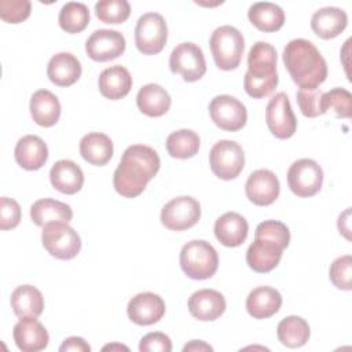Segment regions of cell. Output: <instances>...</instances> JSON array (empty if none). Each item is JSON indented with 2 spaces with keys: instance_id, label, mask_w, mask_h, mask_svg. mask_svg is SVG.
I'll return each mask as SVG.
<instances>
[{
  "instance_id": "8",
  "label": "cell",
  "mask_w": 352,
  "mask_h": 352,
  "mask_svg": "<svg viewBox=\"0 0 352 352\" xmlns=\"http://www.w3.org/2000/svg\"><path fill=\"white\" fill-rule=\"evenodd\" d=\"M209 165L219 179L232 180L245 166V153L236 142L219 140L209 151Z\"/></svg>"
},
{
  "instance_id": "36",
  "label": "cell",
  "mask_w": 352,
  "mask_h": 352,
  "mask_svg": "<svg viewBox=\"0 0 352 352\" xmlns=\"http://www.w3.org/2000/svg\"><path fill=\"white\" fill-rule=\"evenodd\" d=\"M95 14L103 23H122L131 15V6L126 0H100L95 4Z\"/></svg>"
},
{
  "instance_id": "18",
  "label": "cell",
  "mask_w": 352,
  "mask_h": 352,
  "mask_svg": "<svg viewBox=\"0 0 352 352\" xmlns=\"http://www.w3.org/2000/svg\"><path fill=\"white\" fill-rule=\"evenodd\" d=\"M224 296L214 289H201L188 298L190 314L202 322H212L220 318L226 311Z\"/></svg>"
},
{
  "instance_id": "47",
  "label": "cell",
  "mask_w": 352,
  "mask_h": 352,
  "mask_svg": "<svg viewBox=\"0 0 352 352\" xmlns=\"http://www.w3.org/2000/svg\"><path fill=\"white\" fill-rule=\"evenodd\" d=\"M107 349H110V351H113V349H124V351H128V346H125V345H120V344L104 345V346H103V351H107Z\"/></svg>"
},
{
  "instance_id": "24",
  "label": "cell",
  "mask_w": 352,
  "mask_h": 352,
  "mask_svg": "<svg viewBox=\"0 0 352 352\" xmlns=\"http://www.w3.org/2000/svg\"><path fill=\"white\" fill-rule=\"evenodd\" d=\"M282 305L280 293L270 286L253 289L246 298V311L254 319H267L275 315Z\"/></svg>"
},
{
  "instance_id": "16",
  "label": "cell",
  "mask_w": 352,
  "mask_h": 352,
  "mask_svg": "<svg viewBox=\"0 0 352 352\" xmlns=\"http://www.w3.org/2000/svg\"><path fill=\"white\" fill-rule=\"evenodd\" d=\"M245 192L248 199L254 205L268 206L279 197L280 184L272 170L257 169L249 175L245 184Z\"/></svg>"
},
{
  "instance_id": "38",
  "label": "cell",
  "mask_w": 352,
  "mask_h": 352,
  "mask_svg": "<svg viewBox=\"0 0 352 352\" xmlns=\"http://www.w3.org/2000/svg\"><path fill=\"white\" fill-rule=\"evenodd\" d=\"M331 283L341 290L352 289V257L349 254L336 258L329 270Z\"/></svg>"
},
{
  "instance_id": "25",
  "label": "cell",
  "mask_w": 352,
  "mask_h": 352,
  "mask_svg": "<svg viewBox=\"0 0 352 352\" xmlns=\"http://www.w3.org/2000/svg\"><path fill=\"white\" fill-rule=\"evenodd\" d=\"M81 63L70 52L55 54L47 66V76L58 87H70L81 76Z\"/></svg>"
},
{
  "instance_id": "44",
  "label": "cell",
  "mask_w": 352,
  "mask_h": 352,
  "mask_svg": "<svg viewBox=\"0 0 352 352\" xmlns=\"http://www.w3.org/2000/svg\"><path fill=\"white\" fill-rule=\"evenodd\" d=\"M59 351L60 352H65V351H73V352H89L91 351V346L89 344L81 338V337H69L66 338L62 345L59 346Z\"/></svg>"
},
{
  "instance_id": "28",
  "label": "cell",
  "mask_w": 352,
  "mask_h": 352,
  "mask_svg": "<svg viewBox=\"0 0 352 352\" xmlns=\"http://www.w3.org/2000/svg\"><path fill=\"white\" fill-rule=\"evenodd\" d=\"M80 154L91 165L103 166L113 157V142L102 132H91L81 138L80 140Z\"/></svg>"
},
{
  "instance_id": "30",
  "label": "cell",
  "mask_w": 352,
  "mask_h": 352,
  "mask_svg": "<svg viewBox=\"0 0 352 352\" xmlns=\"http://www.w3.org/2000/svg\"><path fill=\"white\" fill-rule=\"evenodd\" d=\"M14 314L19 318H38L44 309V297L41 292L32 285L18 286L10 298Z\"/></svg>"
},
{
  "instance_id": "29",
  "label": "cell",
  "mask_w": 352,
  "mask_h": 352,
  "mask_svg": "<svg viewBox=\"0 0 352 352\" xmlns=\"http://www.w3.org/2000/svg\"><path fill=\"white\" fill-rule=\"evenodd\" d=\"M30 217L36 226L44 227L50 223H69L73 217V210L62 201L43 198L30 206Z\"/></svg>"
},
{
  "instance_id": "4",
  "label": "cell",
  "mask_w": 352,
  "mask_h": 352,
  "mask_svg": "<svg viewBox=\"0 0 352 352\" xmlns=\"http://www.w3.org/2000/svg\"><path fill=\"white\" fill-rule=\"evenodd\" d=\"M180 267L191 279H209L216 274L219 267L217 252L204 239L190 241L180 250Z\"/></svg>"
},
{
  "instance_id": "12",
  "label": "cell",
  "mask_w": 352,
  "mask_h": 352,
  "mask_svg": "<svg viewBox=\"0 0 352 352\" xmlns=\"http://www.w3.org/2000/svg\"><path fill=\"white\" fill-rule=\"evenodd\" d=\"M209 114L216 126L223 131L236 132L248 121L245 104L231 95H217L209 103Z\"/></svg>"
},
{
  "instance_id": "27",
  "label": "cell",
  "mask_w": 352,
  "mask_h": 352,
  "mask_svg": "<svg viewBox=\"0 0 352 352\" xmlns=\"http://www.w3.org/2000/svg\"><path fill=\"white\" fill-rule=\"evenodd\" d=\"M98 85L100 94L104 98L110 100H118L129 94L132 88V77L128 69L121 65H114L104 69L99 74Z\"/></svg>"
},
{
  "instance_id": "23",
  "label": "cell",
  "mask_w": 352,
  "mask_h": 352,
  "mask_svg": "<svg viewBox=\"0 0 352 352\" xmlns=\"http://www.w3.org/2000/svg\"><path fill=\"white\" fill-rule=\"evenodd\" d=\"M346 12L338 7L319 8L311 18V28L314 33L323 40L337 37L346 28Z\"/></svg>"
},
{
  "instance_id": "39",
  "label": "cell",
  "mask_w": 352,
  "mask_h": 352,
  "mask_svg": "<svg viewBox=\"0 0 352 352\" xmlns=\"http://www.w3.org/2000/svg\"><path fill=\"white\" fill-rule=\"evenodd\" d=\"M32 4L29 0H0V18L8 23H19L29 18Z\"/></svg>"
},
{
  "instance_id": "10",
  "label": "cell",
  "mask_w": 352,
  "mask_h": 352,
  "mask_svg": "<svg viewBox=\"0 0 352 352\" xmlns=\"http://www.w3.org/2000/svg\"><path fill=\"white\" fill-rule=\"evenodd\" d=\"M169 67L173 74H182L187 82L198 81L206 73L204 52L194 43H180L170 52Z\"/></svg>"
},
{
  "instance_id": "21",
  "label": "cell",
  "mask_w": 352,
  "mask_h": 352,
  "mask_svg": "<svg viewBox=\"0 0 352 352\" xmlns=\"http://www.w3.org/2000/svg\"><path fill=\"white\" fill-rule=\"evenodd\" d=\"M248 231L249 226L246 219L236 212H227L214 223V236L227 248L242 245L248 236Z\"/></svg>"
},
{
  "instance_id": "15",
  "label": "cell",
  "mask_w": 352,
  "mask_h": 352,
  "mask_svg": "<svg viewBox=\"0 0 352 352\" xmlns=\"http://www.w3.org/2000/svg\"><path fill=\"white\" fill-rule=\"evenodd\" d=\"M283 250L285 248L279 242L267 236L254 235V241L246 252V263L253 271L265 274L279 264Z\"/></svg>"
},
{
  "instance_id": "33",
  "label": "cell",
  "mask_w": 352,
  "mask_h": 352,
  "mask_svg": "<svg viewBox=\"0 0 352 352\" xmlns=\"http://www.w3.org/2000/svg\"><path fill=\"white\" fill-rule=\"evenodd\" d=\"M276 336L282 345L287 348H300L309 340L311 330L305 319L297 315H290L278 323Z\"/></svg>"
},
{
  "instance_id": "6",
  "label": "cell",
  "mask_w": 352,
  "mask_h": 352,
  "mask_svg": "<svg viewBox=\"0 0 352 352\" xmlns=\"http://www.w3.org/2000/svg\"><path fill=\"white\" fill-rule=\"evenodd\" d=\"M41 242L44 249L59 260H72L81 249L80 235L67 223H50L44 226Z\"/></svg>"
},
{
  "instance_id": "41",
  "label": "cell",
  "mask_w": 352,
  "mask_h": 352,
  "mask_svg": "<svg viewBox=\"0 0 352 352\" xmlns=\"http://www.w3.org/2000/svg\"><path fill=\"white\" fill-rule=\"evenodd\" d=\"M254 235H261L279 242L285 249L290 242V231L286 224L278 220H265L256 227Z\"/></svg>"
},
{
  "instance_id": "3",
  "label": "cell",
  "mask_w": 352,
  "mask_h": 352,
  "mask_svg": "<svg viewBox=\"0 0 352 352\" xmlns=\"http://www.w3.org/2000/svg\"><path fill=\"white\" fill-rule=\"evenodd\" d=\"M276 50L265 43L257 41L248 54V72L243 77V88L250 98L268 96L278 85Z\"/></svg>"
},
{
  "instance_id": "19",
  "label": "cell",
  "mask_w": 352,
  "mask_h": 352,
  "mask_svg": "<svg viewBox=\"0 0 352 352\" xmlns=\"http://www.w3.org/2000/svg\"><path fill=\"white\" fill-rule=\"evenodd\" d=\"M12 337L16 346L22 352H38L47 348L50 336L43 323L37 318L21 319L12 330Z\"/></svg>"
},
{
  "instance_id": "31",
  "label": "cell",
  "mask_w": 352,
  "mask_h": 352,
  "mask_svg": "<svg viewBox=\"0 0 352 352\" xmlns=\"http://www.w3.org/2000/svg\"><path fill=\"white\" fill-rule=\"evenodd\" d=\"M170 102L168 91L154 82L143 85L136 95L138 109L148 117H161L168 113Z\"/></svg>"
},
{
  "instance_id": "7",
  "label": "cell",
  "mask_w": 352,
  "mask_h": 352,
  "mask_svg": "<svg viewBox=\"0 0 352 352\" xmlns=\"http://www.w3.org/2000/svg\"><path fill=\"white\" fill-rule=\"evenodd\" d=\"M168 28L164 16L158 12L143 14L135 28V44L143 55H155L166 44Z\"/></svg>"
},
{
  "instance_id": "2",
  "label": "cell",
  "mask_w": 352,
  "mask_h": 352,
  "mask_svg": "<svg viewBox=\"0 0 352 352\" xmlns=\"http://www.w3.org/2000/svg\"><path fill=\"white\" fill-rule=\"evenodd\" d=\"M282 56L292 80L301 89H316L324 82L327 77L326 60L309 40H290Z\"/></svg>"
},
{
  "instance_id": "45",
  "label": "cell",
  "mask_w": 352,
  "mask_h": 352,
  "mask_svg": "<svg viewBox=\"0 0 352 352\" xmlns=\"http://www.w3.org/2000/svg\"><path fill=\"white\" fill-rule=\"evenodd\" d=\"M349 219H351V208L345 209L338 216V221H337V227H338L340 234H342L348 241H351V235H349V232H351V226H349L351 220Z\"/></svg>"
},
{
  "instance_id": "9",
  "label": "cell",
  "mask_w": 352,
  "mask_h": 352,
  "mask_svg": "<svg viewBox=\"0 0 352 352\" xmlns=\"http://www.w3.org/2000/svg\"><path fill=\"white\" fill-rule=\"evenodd\" d=\"M323 183V170L320 165L311 158L294 161L287 170V184L293 194L308 198L318 194Z\"/></svg>"
},
{
  "instance_id": "22",
  "label": "cell",
  "mask_w": 352,
  "mask_h": 352,
  "mask_svg": "<svg viewBox=\"0 0 352 352\" xmlns=\"http://www.w3.org/2000/svg\"><path fill=\"white\" fill-rule=\"evenodd\" d=\"M50 180L52 187L59 192L73 195L81 190L84 184V173L76 162L70 160H59L50 170Z\"/></svg>"
},
{
  "instance_id": "46",
  "label": "cell",
  "mask_w": 352,
  "mask_h": 352,
  "mask_svg": "<svg viewBox=\"0 0 352 352\" xmlns=\"http://www.w3.org/2000/svg\"><path fill=\"white\" fill-rule=\"evenodd\" d=\"M187 351H198V352L199 351H213V348L201 340H192L184 345L183 352H187Z\"/></svg>"
},
{
  "instance_id": "13",
  "label": "cell",
  "mask_w": 352,
  "mask_h": 352,
  "mask_svg": "<svg viewBox=\"0 0 352 352\" xmlns=\"http://www.w3.org/2000/svg\"><path fill=\"white\" fill-rule=\"evenodd\" d=\"M265 122L270 132L278 139H289L297 129V120L285 92L272 96L265 109Z\"/></svg>"
},
{
  "instance_id": "40",
  "label": "cell",
  "mask_w": 352,
  "mask_h": 352,
  "mask_svg": "<svg viewBox=\"0 0 352 352\" xmlns=\"http://www.w3.org/2000/svg\"><path fill=\"white\" fill-rule=\"evenodd\" d=\"M297 103L301 113L305 117L314 118L318 116L324 114L322 110V96L323 92L316 89H298L297 91Z\"/></svg>"
},
{
  "instance_id": "20",
  "label": "cell",
  "mask_w": 352,
  "mask_h": 352,
  "mask_svg": "<svg viewBox=\"0 0 352 352\" xmlns=\"http://www.w3.org/2000/svg\"><path fill=\"white\" fill-rule=\"evenodd\" d=\"M14 155L21 168L26 170H37L48 160V147L41 138L26 135L16 142Z\"/></svg>"
},
{
  "instance_id": "17",
  "label": "cell",
  "mask_w": 352,
  "mask_h": 352,
  "mask_svg": "<svg viewBox=\"0 0 352 352\" xmlns=\"http://www.w3.org/2000/svg\"><path fill=\"white\" fill-rule=\"evenodd\" d=\"M128 318L139 326L157 323L165 315V302L161 296L144 292L132 297L126 307Z\"/></svg>"
},
{
  "instance_id": "26",
  "label": "cell",
  "mask_w": 352,
  "mask_h": 352,
  "mask_svg": "<svg viewBox=\"0 0 352 352\" xmlns=\"http://www.w3.org/2000/svg\"><path fill=\"white\" fill-rule=\"evenodd\" d=\"M29 110L33 121L44 128L55 125L60 117L59 99L48 89H38L32 95Z\"/></svg>"
},
{
  "instance_id": "1",
  "label": "cell",
  "mask_w": 352,
  "mask_h": 352,
  "mask_svg": "<svg viewBox=\"0 0 352 352\" xmlns=\"http://www.w3.org/2000/svg\"><path fill=\"white\" fill-rule=\"evenodd\" d=\"M160 166V155L153 147L144 144L126 147L113 175L114 190L125 198L140 195L147 183L158 173Z\"/></svg>"
},
{
  "instance_id": "11",
  "label": "cell",
  "mask_w": 352,
  "mask_h": 352,
  "mask_svg": "<svg viewBox=\"0 0 352 352\" xmlns=\"http://www.w3.org/2000/svg\"><path fill=\"white\" fill-rule=\"evenodd\" d=\"M201 217L199 202L188 195L170 199L161 210V223L172 231H184L198 223Z\"/></svg>"
},
{
  "instance_id": "35",
  "label": "cell",
  "mask_w": 352,
  "mask_h": 352,
  "mask_svg": "<svg viewBox=\"0 0 352 352\" xmlns=\"http://www.w3.org/2000/svg\"><path fill=\"white\" fill-rule=\"evenodd\" d=\"M58 22L60 29L66 33H80L89 23V10L82 3L69 1L60 8Z\"/></svg>"
},
{
  "instance_id": "14",
  "label": "cell",
  "mask_w": 352,
  "mask_h": 352,
  "mask_svg": "<svg viewBox=\"0 0 352 352\" xmlns=\"http://www.w3.org/2000/svg\"><path fill=\"white\" fill-rule=\"evenodd\" d=\"M125 37L111 29L95 30L85 43L87 55L95 62H109L124 54Z\"/></svg>"
},
{
  "instance_id": "5",
  "label": "cell",
  "mask_w": 352,
  "mask_h": 352,
  "mask_svg": "<svg viewBox=\"0 0 352 352\" xmlns=\"http://www.w3.org/2000/svg\"><path fill=\"white\" fill-rule=\"evenodd\" d=\"M209 45L219 69L234 70L239 66L245 50V38L236 28L230 25L216 28L210 36Z\"/></svg>"
},
{
  "instance_id": "43",
  "label": "cell",
  "mask_w": 352,
  "mask_h": 352,
  "mask_svg": "<svg viewBox=\"0 0 352 352\" xmlns=\"http://www.w3.org/2000/svg\"><path fill=\"white\" fill-rule=\"evenodd\" d=\"M140 352H170L172 341L170 338L160 331L146 334L139 344Z\"/></svg>"
},
{
  "instance_id": "37",
  "label": "cell",
  "mask_w": 352,
  "mask_h": 352,
  "mask_svg": "<svg viewBox=\"0 0 352 352\" xmlns=\"http://www.w3.org/2000/svg\"><path fill=\"white\" fill-rule=\"evenodd\" d=\"M352 95L345 88H333L329 92H323L322 110H333L340 118H351L352 114Z\"/></svg>"
},
{
  "instance_id": "34",
  "label": "cell",
  "mask_w": 352,
  "mask_h": 352,
  "mask_svg": "<svg viewBox=\"0 0 352 352\" xmlns=\"http://www.w3.org/2000/svg\"><path fill=\"white\" fill-rule=\"evenodd\" d=\"M166 151L170 157L187 160L199 150V136L191 129H179L166 138Z\"/></svg>"
},
{
  "instance_id": "32",
  "label": "cell",
  "mask_w": 352,
  "mask_h": 352,
  "mask_svg": "<svg viewBox=\"0 0 352 352\" xmlns=\"http://www.w3.org/2000/svg\"><path fill=\"white\" fill-rule=\"evenodd\" d=\"M248 18L258 30L261 32H276L285 23V12L283 10L270 1H258L249 7Z\"/></svg>"
},
{
  "instance_id": "42",
  "label": "cell",
  "mask_w": 352,
  "mask_h": 352,
  "mask_svg": "<svg viewBox=\"0 0 352 352\" xmlns=\"http://www.w3.org/2000/svg\"><path fill=\"white\" fill-rule=\"evenodd\" d=\"M21 221V206L19 204L8 197L0 198V228L11 230L15 228Z\"/></svg>"
}]
</instances>
